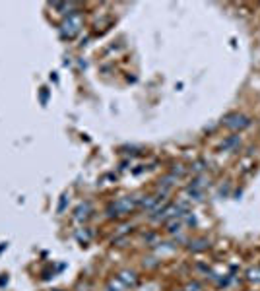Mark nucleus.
I'll return each mask as SVG.
<instances>
[{"label": "nucleus", "instance_id": "f3484780", "mask_svg": "<svg viewBox=\"0 0 260 291\" xmlns=\"http://www.w3.org/2000/svg\"><path fill=\"white\" fill-rule=\"evenodd\" d=\"M4 283H8V277L2 275V277H0V285H4Z\"/></svg>", "mask_w": 260, "mask_h": 291}, {"label": "nucleus", "instance_id": "f257e3e1", "mask_svg": "<svg viewBox=\"0 0 260 291\" xmlns=\"http://www.w3.org/2000/svg\"><path fill=\"white\" fill-rule=\"evenodd\" d=\"M136 208H138V198L124 196V198H118L107 206V215L109 217H122V215L132 213Z\"/></svg>", "mask_w": 260, "mask_h": 291}, {"label": "nucleus", "instance_id": "f8f14e48", "mask_svg": "<svg viewBox=\"0 0 260 291\" xmlns=\"http://www.w3.org/2000/svg\"><path fill=\"white\" fill-rule=\"evenodd\" d=\"M246 279L248 281H260V268H250L248 272H246Z\"/></svg>", "mask_w": 260, "mask_h": 291}, {"label": "nucleus", "instance_id": "423d86ee", "mask_svg": "<svg viewBox=\"0 0 260 291\" xmlns=\"http://www.w3.org/2000/svg\"><path fill=\"white\" fill-rule=\"evenodd\" d=\"M118 279H120L126 287H136V283H138V275H136L134 272H128V270L120 272V274H118Z\"/></svg>", "mask_w": 260, "mask_h": 291}, {"label": "nucleus", "instance_id": "4468645a", "mask_svg": "<svg viewBox=\"0 0 260 291\" xmlns=\"http://www.w3.org/2000/svg\"><path fill=\"white\" fill-rule=\"evenodd\" d=\"M184 291H202V285L198 283V281H190L188 285H186V289Z\"/></svg>", "mask_w": 260, "mask_h": 291}, {"label": "nucleus", "instance_id": "7ed1b4c3", "mask_svg": "<svg viewBox=\"0 0 260 291\" xmlns=\"http://www.w3.org/2000/svg\"><path fill=\"white\" fill-rule=\"evenodd\" d=\"M250 124V118L241 114V113H229L225 118H223V126L229 128V130H244L246 126Z\"/></svg>", "mask_w": 260, "mask_h": 291}, {"label": "nucleus", "instance_id": "9d476101", "mask_svg": "<svg viewBox=\"0 0 260 291\" xmlns=\"http://www.w3.org/2000/svg\"><path fill=\"white\" fill-rule=\"evenodd\" d=\"M126 289V285L116 277V279H111L109 283H107V291H124Z\"/></svg>", "mask_w": 260, "mask_h": 291}, {"label": "nucleus", "instance_id": "1a4fd4ad", "mask_svg": "<svg viewBox=\"0 0 260 291\" xmlns=\"http://www.w3.org/2000/svg\"><path fill=\"white\" fill-rule=\"evenodd\" d=\"M76 239L80 241V244L85 246V244L91 241V231H89V229H78V231H76Z\"/></svg>", "mask_w": 260, "mask_h": 291}, {"label": "nucleus", "instance_id": "ddd939ff", "mask_svg": "<svg viewBox=\"0 0 260 291\" xmlns=\"http://www.w3.org/2000/svg\"><path fill=\"white\" fill-rule=\"evenodd\" d=\"M66 204H68V194H62V196H60V204H58L56 211H58V213H62V211L66 210Z\"/></svg>", "mask_w": 260, "mask_h": 291}, {"label": "nucleus", "instance_id": "dca6fc26", "mask_svg": "<svg viewBox=\"0 0 260 291\" xmlns=\"http://www.w3.org/2000/svg\"><path fill=\"white\" fill-rule=\"evenodd\" d=\"M47 99H49V91H47V87H43L41 89V103L47 105Z\"/></svg>", "mask_w": 260, "mask_h": 291}, {"label": "nucleus", "instance_id": "0eeeda50", "mask_svg": "<svg viewBox=\"0 0 260 291\" xmlns=\"http://www.w3.org/2000/svg\"><path fill=\"white\" fill-rule=\"evenodd\" d=\"M208 248H210V242L206 239H196V241H190V244H188L190 252H204Z\"/></svg>", "mask_w": 260, "mask_h": 291}, {"label": "nucleus", "instance_id": "9b49d317", "mask_svg": "<svg viewBox=\"0 0 260 291\" xmlns=\"http://www.w3.org/2000/svg\"><path fill=\"white\" fill-rule=\"evenodd\" d=\"M180 225H182L180 219H179V217H173V219L167 221V231H169V233H177V231H180Z\"/></svg>", "mask_w": 260, "mask_h": 291}, {"label": "nucleus", "instance_id": "39448f33", "mask_svg": "<svg viewBox=\"0 0 260 291\" xmlns=\"http://www.w3.org/2000/svg\"><path fill=\"white\" fill-rule=\"evenodd\" d=\"M165 196H146V198H142V200H138V206L140 208H144V210H153L161 200H163Z\"/></svg>", "mask_w": 260, "mask_h": 291}, {"label": "nucleus", "instance_id": "f03ea898", "mask_svg": "<svg viewBox=\"0 0 260 291\" xmlns=\"http://www.w3.org/2000/svg\"><path fill=\"white\" fill-rule=\"evenodd\" d=\"M80 31H81V16L78 12L68 14L60 23V37L72 41Z\"/></svg>", "mask_w": 260, "mask_h": 291}, {"label": "nucleus", "instance_id": "2eb2a0df", "mask_svg": "<svg viewBox=\"0 0 260 291\" xmlns=\"http://www.w3.org/2000/svg\"><path fill=\"white\" fill-rule=\"evenodd\" d=\"M192 171H194V173H202V171H204V161H196V163L192 165Z\"/></svg>", "mask_w": 260, "mask_h": 291}, {"label": "nucleus", "instance_id": "6e6552de", "mask_svg": "<svg viewBox=\"0 0 260 291\" xmlns=\"http://www.w3.org/2000/svg\"><path fill=\"white\" fill-rule=\"evenodd\" d=\"M239 144H241V138H239V136H229L227 140H223L221 149H225V151H233V149H237V147H239Z\"/></svg>", "mask_w": 260, "mask_h": 291}, {"label": "nucleus", "instance_id": "20e7f679", "mask_svg": "<svg viewBox=\"0 0 260 291\" xmlns=\"http://www.w3.org/2000/svg\"><path fill=\"white\" fill-rule=\"evenodd\" d=\"M91 211H93L91 204H89V202H81V204L74 210V217H76V221H85V219L91 217Z\"/></svg>", "mask_w": 260, "mask_h": 291}]
</instances>
